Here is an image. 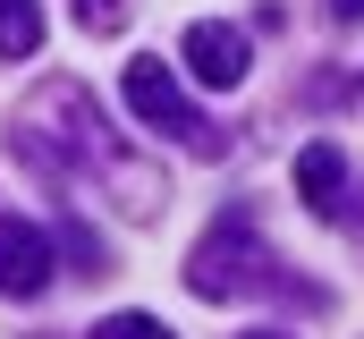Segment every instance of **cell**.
Returning a JSON list of instances; mask_svg holds the SVG:
<instances>
[{"instance_id":"ba28073f","label":"cell","mask_w":364,"mask_h":339,"mask_svg":"<svg viewBox=\"0 0 364 339\" xmlns=\"http://www.w3.org/2000/svg\"><path fill=\"white\" fill-rule=\"evenodd\" d=\"M60 246H68V263H77L85 280H102V271H110V254H102V238H93V229L77 221V212H60Z\"/></svg>"},{"instance_id":"3957f363","label":"cell","mask_w":364,"mask_h":339,"mask_svg":"<svg viewBox=\"0 0 364 339\" xmlns=\"http://www.w3.org/2000/svg\"><path fill=\"white\" fill-rule=\"evenodd\" d=\"M127 110L153 127V136H170V145H186V153H203V162H220L229 153V136L195 110L178 93V77H170V60H127Z\"/></svg>"},{"instance_id":"277c9868","label":"cell","mask_w":364,"mask_h":339,"mask_svg":"<svg viewBox=\"0 0 364 339\" xmlns=\"http://www.w3.org/2000/svg\"><path fill=\"white\" fill-rule=\"evenodd\" d=\"M51 271H60V254H51V229H34L26 212H0V297L34 306V297L51 288Z\"/></svg>"},{"instance_id":"8fae6325","label":"cell","mask_w":364,"mask_h":339,"mask_svg":"<svg viewBox=\"0 0 364 339\" xmlns=\"http://www.w3.org/2000/svg\"><path fill=\"white\" fill-rule=\"evenodd\" d=\"M339 221H348V229H356V238H364V187H356V195H348V204H339Z\"/></svg>"},{"instance_id":"7a4b0ae2","label":"cell","mask_w":364,"mask_h":339,"mask_svg":"<svg viewBox=\"0 0 364 339\" xmlns=\"http://www.w3.org/2000/svg\"><path fill=\"white\" fill-rule=\"evenodd\" d=\"M186 288L212 297V306H229V297H305V306H314V288L279 271V254L263 246V229H255L246 204H229V212L195 238V254H186Z\"/></svg>"},{"instance_id":"6da1fadb","label":"cell","mask_w":364,"mask_h":339,"mask_svg":"<svg viewBox=\"0 0 364 339\" xmlns=\"http://www.w3.org/2000/svg\"><path fill=\"white\" fill-rule=\"evenodd\" d=\"M9 153L26 170H43L51 187H85L102 178L110 195H119V212H136V221H153L161 212V170L136 162L127 145H119V127L102 119V102H93L77 77H51L26 93V110H17V127H9Z\"/></svg>"},{"instance_id":"9c48e42d","label":"cell","mask_w":364,"mask_h":339,"mask_svg":"<svg viewBox=\"0 0 364 339\" xmlns=\"http://www.w3.org/2000/svg\"><path fill=\"white\" fill-rule=\"evenodd\" d=\"M85 339H170V331H161L153 314H102V323H93Z\"/></svg>"},{"instance_id":"7c38bea8","label":"cell","mask_w":364,"mask_h":339,"mask_svg":"<svg viewBox=\"0 0 364 339\" xmlns=\"http://www.w3.org/2000/svg\"><path fill=\"white\" fill-rule=\"evenodd\" d=\"M331 17L339 26H364V0H331Z\"/></svg>"},{"instance_id":"52a82bcc","label":"cell","mask_w":364,"mask_h":339,"mask_svg":"<svg viewBox=\"0 0 364 339\" xmlns=\"http://www.w3.org/2000/svg\"><path fill=\"white\" fill-rule=\"evenodd\" d=\"M43 51V0H0V60H34Z\"/></svg>"},{"instance_id":"5b68a950","label":"cell","mask_w":364,"mask_h":339,"mask_svg":"<svg viewBox=\"0 0 364 339\" xmlns=\"http://www.w3.org/2000/svg\"><path fill=\"white\" fill-rule=\"evenodd\" d=\"M186 77L212 85V93H229V85H246V68H255V51H246V34L237 26H220V17H195L186 26Z\"/></svg>"},{"instance_id":"30bf717a","label":"cell","mask_w":364,"mask_h":339,"mask_svg":"<svg viewBox=\"0 0 364 339\" xmlns=\"http://www.w3.org/2000/svg\"><path fill=\"white\" fill-rule=\"evenodd\" d=\"M68 9H77L85 34H119V26H127V0H68Z\"/></svg>"},{"instance_id":"8992f818","label":"cell","mask_w":364,"mask_h":339,"mask_svg":"<svg viewBox=\"0 0 364 339\" xmlns=\"http://www.w3.org/2000/svg\"><path fill=\"white\" fill-rule=\"evenodd\" d=\"M296 195H305L314 221H339V204H348V153L339 145H305L296 153Z\"/></svg>"},{"instance_id":"4fadbf2b","label":"cell","mask_w":364,"mask_h":339,"mask_svg":"<svg viewBox=\"0 0 364 339\" xmlns=\"http://www.w3.org/2000/svg\"><path fill=\"white\" fill-rule=\"evenodd\" d=\"M237 339H288V331H237Z\"/></svg>"}]
</instances>
